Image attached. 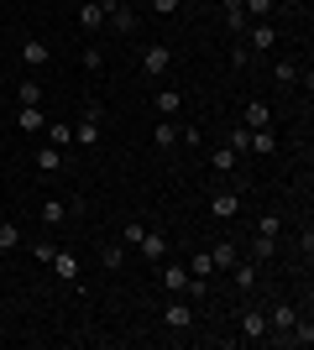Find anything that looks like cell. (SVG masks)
I'll use <instances>...</instances> for the list:
<instances>
[{"instance_id": "35", "label": "cell", "mask_w": 314, "mask_h": 350, "mask_svg": "<svg viewBox=\"0 0 314 350\" xmlns=\"http://www.w3.org/2000/svg\"><path fill=\"white\" fill-rule=\"evenodd\" d=\"M257 235H272V241H278V235H283V219H278V215H262V219H257Z\"/></svg>"}, {"instance_id": "26", "label": "cell", "mask_w": 314, "mask_h": 350, "mask_svg": "<svg viewBox=\"0 0 314 350\" xmlns=\"http://www.w3.org/2000/svg\"><path fill=\"white\" fill-rule=\"evenodd\" d=\"M183 110V89H157V116H179Z\"/></svg>"}, {"instance_id": "23", "label": "cell", "mask_w": 314, "mask_h": 350, "mask_svg": "<svg viewBox=\"0 0 314 350\" xmlns=\"http://www.w3.org/2000/svg\"><path fill=\"white\" fill-rule=\"evenodd\" d=\"M231 282H236V293H252L257 288V262H236L231 267Z\"/></svg>"}, {"instance_id": "32", "label": "cell", "mask_w": 314, "mask_h": 350, "mask_svg": "<svg viewBox=\"0 0 314 350\" xmlns=\"http://www.w3.org/2000/svg\"><path fill=\"white\" fill-rule=\"evenodd\" d=\"M246 142H252V126H231V136H225V146H231V152H246Z\"/></svg>"}, {"instance_id": "19", "label": "cell", "mask_w": 314, "mask_h": 350, "mask_svg": "<svg viewBox=\"0 0 314 350\" xmlns=\"http://www.w3.org/2000/svg\"><path fill=\"white\" fill-rule=\"evenodd\" d=\"M246 152H257V157H272V152H278V131H272V126H262V131H252V142H246Z\"/></svg>"}, {"instance_id": "30", "label": "cell", "mask_w": 314, "mask_h": 350, "mask_svg": "<svg viewBox=\"0 0 314 350\" xmlns=\"http://www.w3.org/2000/svg\"><path fill=\"white\" fill-rule=\"evenodd\" d=\"M63 167V152L58 146H42V152H37V173H58Z\"/></svg>"}, {"instance_id": "6", "label": "cell", "mask_w": 314, "mask_h": 350, "mask_svg": "<svg viewBox=\"0 0 314 350\" xmlns=\"http://www.w3.org/2000/svg\"><path fill=\"white\" fill-rule=\"evenodd\" d=\"M100 105H90V110H84V116H79V126H74V142L79 146H100Z\"/></svg>"}, {"instance_id": "24", "label": "cell", "mask_w": 314, "mask_h": 350, "mask_svg": "<svg viewBox=\"0 0 314 350\" xmlns=\"http://www.w3.org/2000/svg\"><path fill=\"white\" fill-rule=\"evenodd\" d=\"M105 27H110V31H120V37H126V31H131V27H136V16H131V5H126V0H120L116 11L105 16Z\"/></svg>"}, {"instance_id": "17", "label": "cell", "mask_w": 314, "mask_h": 350, "mask_svg": "<svg viewBox=\"0 0 314 350\" xmlns=\"http://www.w3.org/2000/svg\"><path fill=\"white\" fill-rule=\"evenodd\" d=\"M79 27L84 31H105V5L100 0H84V5H79Z\"/></svg>"}, {"instance_id": "39", "label": "cell", "mask_w": 314, "mask_h": 350, "mask_svg": "<svg viewBox=\"0 0 314 350\" xmlns=\"http://www.w3.org/2000/svg\"><path fill=\"white\" fill-rule=\"evenodd\" d=\"M179 5H183V0H152V11H157V16H179Z\"/></svg>"}, {"instance_id": "9", "label": "cell", "mask_w": 314, "mask_h": 350, "mask_svg": "<svg viewBox=\"0 0 314 350\" xmlns=\"http://www.w3.org/2000/svg\"><path fill=\"white\" fill-rule=\"evenodd\" d=\"M209 215H215V219H236V215H241V189H215Z\"/></svg>"}, {"instance_id": "16", "label": "cell", "mask_w": 314, "mask_h": 350, "mask_svg": "<svg viewBox=\"0 0 314 350\" xmlns=\"http://www.w3.org/2000/svg\"><path fill=\"white\" fill-rule=\"evenodd\" d=\"M209 256H215V272H231L241 262V246L236 241H220V246H209Z\"/></svg>"}, {"instance_id": "36", "label": "cell", "mask_w": 314, "mask_h": 350, "mask_svg": "<svg viewBox=\"0 0 314 350\" xmlns=\"http://www.w3.org/2000/svg\"><path fill=\"white\" fill-rule=\"evenodd\" d=\"M79 63H84L90 73H100V68H105V53H100V47H84V53H79Z\"/></svg>"}, {"instance_id": "37", "label": "cell", "mask_w": 314, "mask_h": 350, "mask_svg": "<svg viewBox=\"0 0 314 350\" xmlns=\"http://www.w3.org/2000/svg\"><path fill=\"white\" fill-rule=\"evenodd\" d=\"M142 230H147L142 219H126V230H120V241H126V246H136V241H142Z\"/></svg>"}, {"instance_id": "31", "label": "cell", "mask_w": 314, "mask_h": 350, "mask_svg": "<svg viewBox=\"0 0 314 350\" xmlns=\"http://www.w3.org/2000/svg\"><path fill=\"white\" fill-rule=\"evenodd\" d=\"M241 5H246L252 21H272V5H278V0H241Z\"/></svg>"}, {"instance_id": "3", "label": "cell", "mask_w": 314, "mask_h": 350, "mask_svg": "<svg viewBox=\"0 0 314 350\" xmlns=\"http://www.w3.org/2000/svg\"><path fill=\"white\" fill-rule=\"evenodd\" d=\"M168 68H173V42H147L142 47V73H147V79H163Z\"/></svg>"}, {"instance_id": "7", "label": "cell", "mask_w": 314, "mask_h": 350, "mask_svg": "<svg viewBox=\"0 0 314 350\" xmlns=\"http://www.w3.org/2000/svg\"><path fill=\"white\" fill-rule=\"evenodd\" d=\"M241 340H252V345H262V340H267V314H262V308H241Z\"/></svg>"}, {"instance_id": "38", "label": "cell", "mask_w": 314, "mask_h": 350, "mask_svg": "<svg viewBox=\"0 0 314 350\" xmlns=\"http://www.w3.org/2000/svg\"><path fill=\"white\" fill-rule=\"evenodd\" d=\"M183 146H189V152H199V146H205V131H199V126H183Z\"/></svg>"}, {"instance_id": "18", "label": "cell", "mask_w": 314, "mask_h": 350, "mask_svg": "<svg viewBox=\"0 0 314 350\" xmlns=\"http://www.w3.org/2000/svg\"><path fill=\"white\" fill-rule=\"evenodd\" d=\"M37 219H42L47 230H58L63 219H68V199H47V204H42V209H37Z\"/></svg>"}, {"instance_id": "4", "label": "cell", "mask_w": 314, "mask_h": 350, "mask_svg": "<svg viewBox=\"0 0 314 350\" xmlns=\"http://www.w3.org/2000/svg\"><path fill=\"white\" fill-rule=\"evenodd\" d=\"M163 324L179 329V335H189V329H194V304H189V298H173V304L163 308Z\"/></svg>"}, {"instance_id": "8", "label": "cell", "mask_w": 314, "mask_h": 350, "mask_svg": "<svg viewBox=\"0 0 314 350\" xmlns=\"http://www.w3.org/2000/svg\"><path fill=\"white\" fill-rule=\"evenodd\" d=\"M293 324H299V308H293V304H272V308H267V335H283V340H288V329H293Z\"/></svg>"}, {"instance_id": "27", "label": "cell", "mask_w": 314, "mask_h": 350, "mask_svg": "<svg viewBox=\"0 0 314 350\" xmlns=\"http://www.w3.org/2000/svg\"><path fill=\"white\" fill-rule=\"evenodd\" d=\"M272 256H278V241H272V235H252V262L262 267V262H272Z\"/></svg>"}, {"instance_id": "10", "label": "cell", "mask_w": 314, "mask_h": 350, "mask_svg": "<svg viewBox=\"0 0 314 350\" xmlns=\"http://www.w3.org/2000/svg\"><path fill=\"white\" fill-rule=\"evenodd\" d=\"M21 63H27V68H47V63H53V47H47L42 37H27V42H21Z\"/></svg>"}, {"instance_id": "34", "label": "cell", "mask_w": 314, "mask_h": 350, "mask_svg": "<svg viewBox=\"0 0 314 350\" xmlns=\"http://www.w3.org/2000/svg\"><path fill=\"white\" fill-rule=\"evenodd\" d=\"M16 100H21V105H42V84H31V79H27V84H16Z\"/></svg>"}, {"instance_id": "22", "label": "cell", "mask_w": 314, "mask_h": 350, "mask_svg": "<svg viewBox=\"0 0 314 350\" xmlns=\"http://www.w3.org/2000/svg\"><path fill=\"white\" fill-rule=\"evenodd\" d=\"M21 246H27L21 225H16V219H0V251H21Z\"/></svg>"}, {"instance_id": "2", "label": "cell", "mask_w": 314, "mask_h": 350, "mask_svg": "<svg viewBox=\"0 0 314 350\" xmlns=\"http://www.w3.org/2000/svg\"><path fill=\"white\" fill-rule=\"evenodd\" d=\"M241 42H246L252 58H267L272 47H278V27H272V21H252V27L241 31Z\"/></svg>"}, {"instance_id": "33", "label": "cell", "mask_w": 314, "mask_h": 350, "mask_svg": "<svg viewBox=\"0 0 314 350\" xmlns=\"http://www.w3.org/2000/svg\"><path fill=\"white\" fill-rule=\"evenodd\" d=\"M21 251H27V256H31V262H53V251H58V246H53V241H31V246H21Z\"/></svg>"}, {"instance_id": "11", "label": "cell", "mask_w": 314, "mask_h": 350, "mask_svg": "<svg viewBox=\"0 0 314 350\" xmlns=\"http://www.w3.org/2000/svg\"><path fill=\"white\" fill-rule=\"evenodd\" d=\"M47 267H53V278H58V282H79V256H74V251H63V246H58Z\"/></svg>"}, {"instance_id": "25", "label": "cell", "mask_w": 314, "mask_h": 350, "mask_svg": "<svg viewBox=\"0 0 314 350\" xmlns=\"http://www.w3.org/2000/svg\"><path fill=\"white\" fill-rule=\"evenodd\" d=\"M183 267H189V272H194L199 282H209V278H215V256H209V251H194V256H189Z\"/></svg>"}, {"instance_id": "15", "label": "cell", "mask_w": 314, "mask_h": 350, "mask_svg": "<svg viewBox=\"0 0 314 350\" xmlns=\"http://www.w3.org/2000/svg\"><path fill=\"white\" fill-rule=\"evenodd\" d=\"M152 142H157V152H173V146H179V126H173V116H163L157 126H152Z\"/></svg>"}, {"instance_id": "29", "label": "cell", "mask_w": 314, "mask_h": 350, "mask_svg": "<svg viewBox=\"0 0 314 350\" xmlns=\"http://www.w3.org/2000/svg\"><path fill=\"white\" fill-rule=\"evenodd\" d=\"M47 136H53L47 146H58V152H63V146H74V126H63V120H47Z\"/></svg>"}, {"instance_id": "28", "label": "cell", "mask_w": 314, "mask_h": 350, "mask_svg": "<svg viewBox=\"0 0 314 350\" xmlns=\"http://www.w3.org/2000/svg\"><path fill=\"white\" fill-rule=\"evenodd\" d=\"M236 152H231V146H215V152H209V167H215V173H236Z\"/></svg>"}, {"instance_id": "20", "label": "cell", "mask_w": 314, "mask_h": 350, "mask_svg": "<svg viewBox=\"0 0 314 350\" xmlns=\"http://www.w3.org/2000/svg\"><path fill=\"white\" fill-rule=\"evenodd\" d=\"M272 84H278V89H293V84H299V63H293V58H278V63H272Z\"/></svg>"}, {"instance_id": "21", "label": "cell", "mask_w": 314, "mask_h": 350, "mask_svg": "<svg viewBox=\"0 0 314 350\" xmlns=\"http://www.w3.org/2000/svg\"><path fill=\"white\" fill-rule=\"evenodd\" d=\"M100 267H105V272H120V267H126V241H110V246H100Z\"/></svg>"}, {"instance_id": "1", "label": "cell", "mask_w": 314, "mask_h": 350, "mask_svg": "<svg viewBox=\"0 0 314 350\" xmlns=\"http://www.w3.org/2000/svg\"><path fill=\"white\" fill-rule=\"evenodd\" d=\"M157 267H163V288H168V293H179V298H189V304L209 293V288H205V282H199L183 262H157Z\"/></svg>"}, {"instance_id": "13", "label": "cell", "mask_w": 314, "mask_h": 350, "mask_svg": "<svg viewBox=\"0 0 314 350\" xmlns=\"http://www.w3.org/2000/svg\"><path fill=\"white\" fill-rule=\"evenodd\" d=\"M241 126H252V131L272 126V105H267V100H246V110H241Z\"/></svg>"}, {"instance_id": "12", "label": "cell", "mask_w": 314, "mask_h": 350, "mask_svg": "<svg viewBox=\"0 0 314 350\" xmlns=\"http://www.w3.org/2000/svg\"><path fill=\"white\" fill-rule=\"evenodd\" d=\"M16 131H47V110L42 105H21V110H16Z\"/></svg>"}, {"instance_id": "14", "label": "cell", "mask_w": 314, "mask_h": 350, "mask_svg": "<svg viewBox=\"0 0 314 350\" xmlns=\"http://www.w3.org/2000/svg\"><path fill=\"white\" fill-rule=\"evenodd\" d=\"M220 11H225V31H231V37H241V31L252 27V16H246V5H241V0H225Z\"/></svg>"}, {"instance_id": "5", "label": "cell", "mask_w": 314, "mask_h": 350, "mask_svg": "<svg viewBox=\"0 0 314 350\" xmlns=\"http://www.w3.org/2000/svg\"><path fill=\"white\" fill-rule=\"evenodd\" d=\"M168 235L163 230H142V241H136V256H142V262H168Z\"/></svg>"}]
</instances>
